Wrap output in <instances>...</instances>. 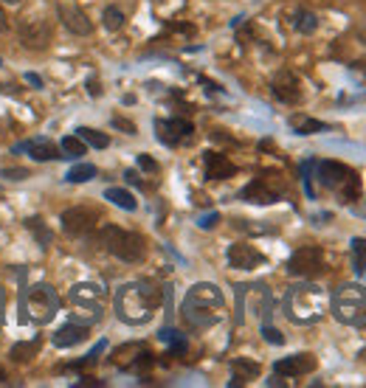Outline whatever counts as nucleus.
I'll return each instance as SVG.
<instances>
[{
	"instance_id": "1",
	"label": "nucleus",
	"mask_w": 366,
	"mask_h": 388,
	"mask_svg": "<svg viewBox=\"0 0 366 388\" xmlns=\"http://www.w3.org/2000/svg\"><path fill=\"white\" fill-rule=\"evenodd\" d=\"M161 301H163V290L155 282L141 279V282L121 284L113 304H116L118 321H124L130 326H144V324L152 321V315L161 307Z\"/></svg>"
},
{
	"instance_id": "2",
	"label": "nucleus",
	"mask_w": 366,
	"mask_h": 388,
	"mask_svg": "<svg viewBox=\"0 0 366 388\" xmlns=\"http://www.w3.org/2000/svg\"><path fill=\"white\" fill-rule=\"evenodd\" d=\"M223 312H226V298H223L220 287L212 284V282L195 284L187 293L183 307H180L183 324H187L189 329H209L223 318Z\"/></svg>"
},
{
	"instance_id": "3",
	"label": "nucleus",
	"mask_w": 366,
	"mask_h": 388,
	"mask_svg": "<svg viewBox=\"0 0 366 388\" xmlns=\"http://www.w3.org/2000/svg\"><path fill=\"white\" fill-rule=\"evenodd\" d=\"M327 293L318 284H296L285 296V315L293 324H316L327 315Z\"/></svg>"
},
{
	"instance_id": "4",
	"label": "nucleus",
	"mask_w": 366,
	"mask_h": 388,
	"mask_svg": "<svg viewBox=\"0 0 366 388\" xmlns=\"http://www.w3.org/2000/svg\"><path fill=\"white\" fill-rule=\"evenodd\" d=\"M99 242H102V248H104L107 254H113L116 259H121V262H127V265H138V262H144V256H147V242H144V237L135 234V231H124V228H118V226H102Z\"/></svg>"
},
{
	"instance_id": "5",
	"label": "nucleus",
	"mask_w": 366,
	"mask_h": 388,
	"mask_svg": "<svg viewBox=\"0 0 366 388\" xmlns=\"http://www.w3.org/2000/svg\"><path fill=\"white\" fill-rule=\"evenodd\" d=\"M330 312L346 326H366V287L341 284L330 298Z\"/></svg>"
},
{
	"instance_id": "6",
	"label": "nucleus",
	"mask_w": 366,
	"mask_h": 388,
	"mask_svg": "<svg viewBox=\"0 0 366 388\" xmlns=\"http://www.w3.org/2000/svg\"><path fill=\"white\" fill-rule=\"evenodd\" d=\"M104 301H107V293L104 287L93 284V282H79L68 290V304L74 310V318L82 324H96L104 312Z\"/></svg>"
},
{
	"instance_id": "7",
	"label": "nucleus",
	"mask_w": 366,
	"mask_h": 388,
	"mask_svg": "<svg viewBox=\"0 0 366 388\" xmlns=\"http://www.w3.org/2000/svg\"><path fill=\"white\" fill-rule=\"evenodd\" d=\"M318 180L324 188L341 194L346 203H355L360 198V177L355 169H349L346 163L338 160H321L318 163Z\"/></svg>"
},
{
	"instance_id": "8",
	"label": "nucleus",
	"mask_w": 366,
	"mask_h": 388,
	"mask_svg": "<svg viewBox=\"0 0 366 388\" xmlns=\"http://www.w3.org/2000/svg\"><path fill=\"white\" fill-rule=\"evenodd\" d=\"M23 310H26V318L32 324H37V326L51 324L57 318V312H60V296L48 284H34L23 296Z\"/></svg>"
},
{
	"instance_id": "9",
	"label": "nucleus",
	"mask_w": 366,
	"mask_h": 388,
	"mask_svg": "<svg viewBox=\"0 0 366 388\" xmlns=\"http://www.w3.org/2000/svg\"><path fill=\"white\" fill-rule=\"evenodd\" d=\"M282 194H285V180H282V174H276V172H262V174H257V177L243 188L240 198H243L245 203L271 206V203H276V200L282 198Z\"/></svg>"
},
{
	"instance_id": "10",
	"label": "nucleus",
	"mask_w": 366,
	"mask_h": 388,
	"mask_svg": "<svg viewBox=\"0 0 366 388\" xmlns=\"http://www.w3.org/2000/svg\"><path fill=\"white\" fill-rule=\"evenodd\" d=\"M324 270H327L324 251L318 245H304V248L293 251L290 259H287V273L290 276H299V279H316Z\"/></svg>"
},
{
	"instance_id": "11",
	"label": "nucleus",
	"mask_w": 366,
	"mask_h": 388,
	"mask_svg": "<svg viewBox=\"0 0 366 388\" xmlns=\"http://www.w3.org/2000/svg\"><path fill=\"white\" fill-rule=\"evenodd\" d=\"M155 135H158V141L166 144V146H180V144L192 141L195 127H192V121H187V118H158V121H155Z\"/></svg>"
},
{
	"instance_id": "12",
	"label": "nucleus",
	"mask_w": 366,
	"mask_h": 388,
	"mask_svg": "<svg viewBox=\"0 0 366 388\" xmlns=\"http://www.w3.org/2000/svg\"><path fill=\"white\" fill-rule=\"evenodd\" d=\"M60 223H62V231H65L68 237L79 240V237H88V234L96 228V223H99V214H96L93 209L76 206V209H68V212H62Z\"/></svg>"
},
{
	"instance_id": "13",
	"label": "nucleus",
	"mask_w": 366,
	"mask_h": 388,
	"mask_svg": "<svg viewBox=\"0 0 366 388\" xmlns=\"http://www.w3.org/2000/svg\"><path fill=\"white\" fill-rule=\"evenodd\" d=\"M271 93H273L282 104H299V102H301V82H299V76H296L293 71L282 68V71H276L273 79H271Z\"/></svg>"
},
{
	"instance_id": "14",
	"label": "nucleus",
	"mask_w": 366,
	"mask_h": 388,
	"mask_svg": "<svg viewBox=\"0 0 366 388\" xmlns=\"http://www.w3.org/2000/svg\"><path fill=\"white\" fill-rule=\"evenodd\" d=\"M113 363L118 368H127V371H144L152 363V354L144 343H124L113 352Z\"/></svg>"
},
{
	"instance_id": "15",
	"label": "nucleus",
	"mask_w": 366,
	"mask_h": 388,
	"mask_svg": "<svg viewBox=\"0 0 366 388\" xmlns=\"http://www.w3.org/2000/svg\"><path fill=\"white\" fill-rule=\"evenodd\" d=\"M316 366H318V360L310 352H299V354L276 360L273 363V374H279V377H304V374L316 371Z\"/></svg>"
},
{
	"instance_id": "16",
	"label": "nucleus",
	"mask_w": 366,
	"mask_h": 388,
	"mask_svg": "<svg viewBox=\"0 0 366 388\" xmlns=\"http://www.w3.org/2000/svg\"><path fill=\"white\" fill-rule=\"evenodd\" d=\"M226 259H229V268H234V270H254V268L265 265V254H259V251H257L254 245H248V242H234V245L229 248Z\"/></svg>"
},
{
	"instance_id": "17",
	"label": "nucleus",
	"mask_w": 366,
	"mask_h": 388,
	"mask_svg": "<svg viewBox=\"0 0 366 388\" xmlns=\"http://www.w3.org/2000/svg\"><path fill=\"white\" fill-rule=\"evenodd\" d=\"M20 40H23L26 48L43 51V48H48V43H51V26H48L46 20L26 18V20L20 23Z\"/></svg>"
},
{
	"instance_id": "18",
	"label": "nucleus",
	"mask_w": 366,
	"mask_h": 388,
	"mask_svg": "<svg viewBox=\"0 0 366 388\" xmlns=\"http://www.w3.org/2000/svg\"><path fill=\"white\" fill-rule=\"evenodd\" d=\"M57 12H60V20H62V26L71 32V34H79V37H88L90 32H93V23L88 20V15L79 9V6H71V4H60L57 6Z\"/></svg>"
},
{
	"instance_id": "19",
	"label": "nucleus",
	"mask_w": 366,
	"mask_h": 388,
	"mask_svg": "<svg viewBox=\"0 0 366 388\" xmlns=\"http://www.w3.org/2000/svg\"><path fill=\"white\" fill-rule=\"evenodd\" d=\"M203 166H206V180H229L237 174V166L220 152H206Z\"/></svg>"
},
{
	"instance_id": "20",
	"label": "nucleus",
	"mask_w": 366,
	"mask_h": 388,
	"mask_svg": "<svg viewBox=\"0 0 366 388\" xmlns=\"http://www.w3.org/2000/svg\"><path fill=\"white\" fill-rule=\"evenodd\" d=\"M85 340H88V324H65L51 338V343L57 349H71V346H79Z\"/></svg>"
},
{
	"instance_id": "21",
	"label": "nucleus",
	"mask_w": 366,
	"mask_h": 388,
	"mask_svg": "<svg viewBox=\"0 0 366 388\" xmlns=\"http://www.w3.org/2000/svg\"><path fill=\"white\" fill-rule=\"evenodd\" d=\"M23 149H29V155H32L34 160H40V163L62 158V149H60V146H57L51 138H34V141L23 144Z\"/></svg>"
},
{
	"instance_id": "22",
	"label": "nucleus",
	"mask_w": 366,
	"mask_h": 388,
	"mask_svg": "<svg viewBox=\"0 0 366 388\" xmlns=\"http://www.w3.org/2000/svg\"><path fill=\"white\" fill-rule=\"evenodd\" d=\"M259 363H254V360H245V357H237L234 363H231V385H245V382H251V380H257L259 377Z\"/></svg>"
},
{
	"instance_id": "23",
	"label": "nucleus",
	"mask_w": 366,
	"mask_h": 388,
	"mask_svg": "<svg viewBox=\"0 0 366 388\" xmlns=\"http://www.w3.org/2000/svg\"><path fill=\"white\" fill-rule=\"evenodd\" d=\"M290 26H293L299 34H313V32L318 29V18H316L310 9H293Z\"/></svg>"
},
{
	"instance_id": "24",
	"label": "nucleus",
	"mask_w": 366,
	"mask_h": 388,
	"mask_svg": "<svg viewBox=\"0 0 366 388\" xmlns=\"http://www.w3.org/2000/svg\"><path fill=\"white\" fill-rule=\"evenodd\" d=\"M290 127H293V132H299V135H313V132L330 130L324 121H316V118H310V116H304V113L290 116Z\"/></svg>"
},
{
	"instance_id": "25",
	"label": "nucleus",
	"mask_w": 366,
	"mask_h": 388,
	"mask_svg": "<svg viewBox=\"0 0 366 388\" xmlns=\"http://www.w3.org/2000/svg\"><path fill=\"white\" fill-rule=\"evenodd\" d=\"M104 200H110L113 206H118V209H124V212H135V209H138V200L133 198L127 188H118V186H110V188L104 191Z\"/></svg>"
},
{
	"instance_id": "26",
	"label": "nucleus",
	"mask_w": 366,
	"mask_h": 388,
	"mask_svg": "<svg viewBox=\"0 0 366 388\" xmlns=\"http://www.w3.org/2000/svg\"><path fill=\"white\" fill-rule=\"evenodd\" d=\"M40 352V338H34V340H20V343H15L12 349H9V357L15 360V363H29L34 354Z\"/></svg>"
},
{
	"instance_id": "27",
	"label": "nucleus",
	"mask_w": 366,
	"mask_h": 388,
	"mask_svg": "<svg viewBox=\"0 0 366 388\" xmlns=\"http://www.w3.org/2000/svg\"><path fill=\"white\" fill-rule=\"evenodd\" d=\"M60 149H62V158H82L88 152V144L79 135H65L60 141Z\"/></svg>"
},
{
	"instance_id": "28",
	"label": "nucleus",
	"mask_w": 366,
	"mask_h": 388,
	"mask_svg": "<svg viewBox=\"0 0 366 388\" xmlns=\"http://www.w3.org/2000/svg\"><path fill=\"white\" fill-rule=\"evenodd\" d=\"M352 270L358 276L366 273V240L363 237H355L352 240Z\"/></svg>"
},
{
	"instance_id": "29",
	"label": "nucleus",
	"mask_w": 366,
	"mask_h": 388,
	"mask_svg": "<svg viewBox=\"0 0 366 388\" xmlns=\"http://www.w3.org/2000/svg\"><path fill=\"white\" fill-rule=\"evenodd\" d=\"M76 135L88 144V146H93V149H104L107 144H110V138L104 135V132H99V130H93V127H79L76 130Z\"/></svg>"
},
{
	"instance_id": "30",
	"label": "nucleus",
	"mask_w": 366,
	"mask_h": 388,
	"mask_svg": "<svg viewBox=\"0 0 366 388\" xmlns=\"http://www.w3.org/2000/svg\"><path fill=\"white\" fill-rule=\"evenodd\" d=\"M26 228L40 240V245L46 248V245H51V240H54V234H51V228L43 223V217H29L26 220Z\"/></svg>"
},
{
	"instance_id": "31",
	"label": "nucleus",
	"mask_w": 366,
	"mask_h": 388,
	"mask_svg": "<svg viewBox=\"0 0 366 388\" xmlns=\"http://www.w3.org/2000/svg\"><path fill=\"white\" fill-rule=\"evenodd\" d=\"M93 177H96V166H93V163H76V166L65 174L68 183H88V180H93Z\"/></svg>"
},
{
	"instance_id": "32",
	"label": "nucleus",
	"mask_w": 366,
	"mask_h": 388,
	"mask_svg": "<svg viewBox=\"0 0 366 388\" xmlns=\"http://www.w3.org/2000/svg\"><path fill=\"white\" fill-rule=\"evenodd\" d=\"M102 20H104V29H107V32H118V29L124 26V20H127V18H124V12H121V9L107 6V9H104V15H102Z\"/></svg>"
},
{
	"instance_id": "33",
	"label": "nucleus",
	"mask_w": 366,
	"mask_h": 388,
	"mask_svg": "<svg viewBox=\"0 0 366 388\" xmlns=\"http://www.w3.org/2000/svg\"><path fill=\"white\" fill-rule=\"evenodd\" d=\"M161 338H163L166 343H172V346H175V352H183V349H187V340H183V338H180V332H175V329H163V332H161Z\"/></svg>"
},
{
	"instance_id": "34",
	"label": "nucleus",
	"mask_w": 366,
	"mask_h": 388,
	"mask_svg": "<svg viewBox=\"0 0 366 388\" xmlns=\"http://www.w3.org/2000/svg\"><path fill=\"white\" fill-rule=\"evenodd\" d=\"M262 335H265V340H271V343H276V346H282V343H285L282 332H279V329H273V326H265V329H262Z\"/></svg>"
},
{
	"instance_id": "35",
	"label": "nucleus",
	"mask_w": 366,
	"mask_h": 388,
	"mask_svg": "<svg viewBox=\"0 0 366 388\" xmlns=\"http://www.w3.org/2000/svg\"><path fill=\"white\" fill-rule=\"evenodd\" d=\"M138 166H141L144 172H152V174H158V163H155L149 155H138Z\"/></svg>"
},
{
	"instance_id": "36",
	"label": "nucleus",
	"mask_w": 366,
	"mask_h": 388,
	"mask_svg": "<svg viewBox=\"0 0 366 388\" xmlns=\"http://www.w3.org/2000/svg\"><path fill=\"white\" fill-rule=\"evenodd\" d=\"M0 174L9 177V180H23V177H29V172H26V169H4Z\"/></svg>"
},
{
	"instance_id": "37",
	"label": "nucleus",
	"mask_w": 366,
	"mask_h": 388,
	"mask_svg": "<svg viewBox=\"0 0 366 388\" xmlns=\"http://www.w3.org/2000/svg\"><path fill=\"white\" fill-rule=\"evenodd\" d=\"M113 127H118V130H127V135H135V124L133 121H124V118H113Z\"/></svg>"
},
{
	"instance_id": "38",
	"label": "nucleus",
	"mask_w": 366,
	"mask_h": 388,
	"mask_svg": "<svg viewBox=\"0 0 366 388\" xmlns=\"http://www.w3.org/2000/svg\"><path fill=\"white\" fill-rule=\"evenodd\" d=\"M124 180H127V183H133V186H141V188H147V183H144V180L138 177V172H133V169H127V172H124Z\"/></svg>"
},
{
	"instance_id": "39",
	"label": "nucleus",
	"mask_w": 366,
	"mask_h": 388,
	"mask_svg": "<svg viewBox=\"0 0 366 388\" xmlns=\"http://www.w3.org/2000/svg\"><path fill=\"white\" fill-rule=\"evenodd\" d=\"M217 220H220L217 214H209V217H203V220H201V228H215V226H217Z\"/></svg>"
},
{
	"instance_id": "40",
	"label": "nucleus",
	"mask_w": 366,
	"mask_h": 388,
	"mask_svg": "<svg viewBox=\"0 0 366 388\" xmlns=\"http://www.w3.org/2000/svg\"><path fill=\"white\" fill-rule=\"evenodd\" d=\"M26 79H29V82H32L34 88H43V79H40L37 74H26Z\"/></svg>"
},
{
	"instance_id": "41",
	"label": "nucleus",
	"mask_w": 366,
	"mask_h": 388,
	"mask_svg": "<svg viewBox=\"0 0 366 388\" xmlns=\"http://www.w3.org/2000/svg\"><path fill=\"white\" fill-rule=\"evenodd\" d=\"M88 88H90V96H99V85H96V79H90Z\"/></svg>"
},
{
	"instance_id": "42",
	"label": "nucleus",
	"mask_w": 366,
	"mask_h": 388,
	"mask_svg": "<svg viewBox=\"0 0 366 388\" xmlns=\"http://www.w3.org/2000/svg\"><path fill=\"white\" fill-rule=\"evenodd\" d=\"M0 382H6V371L4 368H0Z\"/></svg>"
},
{
	"instance_id": "43",
	"label": "nucleus",
	"mask_w": 366,
	"mask_h": 388,
	"mask_svg": "<svg viewBox=\"0 0 366 388\" xmlns=\"http://www.w3.org/2000/svg\"><path fill=\"white\" fill-rule=\"evenodd\" d=\"M0 310H4V290H0Z\"/></svg>"
},
{
	"instance_id": "44",
	"label": "nucleus",
	"mask_w": 366,
	"mask_h": 388,
	"mask_svg": "<svg viewBox=\"0 0 366 388\" xmlns=\"http://www.w3.org/2000/svg\"><path fill=\"white\" fill-rule=\"evenodd\" d=\"M4 4H12L15 6V4H20V0H4Z\"/></svg>"
},
{
	"instance_id": "45",
	"label": "nucleus",
	"mask_w": 366,
	"mask_h": 388,
	"mask_svg": "<svg viewBox=\"0 0 366 388\" xmlns=\"http://www.w3.org/2000/svg\"><path fill=\"white\" fill-rule=\"evenodd\" d=\"M155 4H161V0H155Z\"/></svg>"
},
{
	"instance_id": "46",
	"label": "nucleus",
	"mask_w": 366,
	"mask_h": 388,
	"mask_svg": "<svg viewBox=\"0 0 366 388\" xmlns=\"http://www.w3.org/2000/svg\"><path fill=\"white\" fill-rule=\"evenodd\" d=\"M363 357H366V352H363Z\"/></svg>"
}]
</instances>
